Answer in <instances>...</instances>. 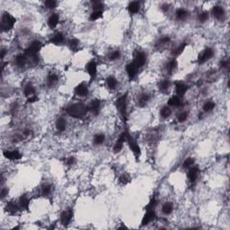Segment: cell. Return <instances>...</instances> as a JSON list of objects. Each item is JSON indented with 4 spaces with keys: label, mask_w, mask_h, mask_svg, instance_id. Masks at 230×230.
<instances>
[{
    "label": "cell",
    "mask_w": 230,
    "mask_h": 230,
    "mask_svg": "<svg viewBox=\"0 0 230 230\" xmlns=\"http://www.w3.org/2000/svg\"><path fill=\"white\" fill-rule=\"evenodd\" d=\"M198 175H199V168L196 167V166H191V168L189 170V173H188L189 180L191 183L195 182L197 177H198Z\"/></svg>",
    "instance_id": "5bb4252c"
},
{
    "label": "cell",
    "mask_w": 230,
    "mask_h": 230,
    "mask_svg": "<svg viewBox=\"0 0 230 230\" xmlns=\"http://www.w3.org/2000/svg\"><path fill=\"white\" fill-rule=\"evenodd\" d=\"M42 49V43L41 42L39 41H34L32 42L30 46L25 50V52L24 54L27 56V57H31L34 58V59H36V55L37 53L40 51V50Z\"/></svg>",
    "instance_id": "277c9868"
},
{
    "label": "cell",
    "mask_w": 230,
    "mask_h": 230,
    "mask_svg": "<svg viewBox=\"0 0 230 230\" xmlns=\"http://www.w3.org/2000/svg\"><path fill=\"white\" fill-rule=\"evenodd\" d=\"M102 7H103V4L99 1H94L93 2V11L95 10H102Z\"/></svg>",
    "instance_id": "bcb514c9"
},
{
    "label": "cell",
    "mask_w": 230,
    "mask_h": 230,
    "mask_svg": "<svg viewBox=\"0 0 230 230\" xmlns=\"http://www.w3.org/2000/svg\"><path fill=\"white\" fill-rule=\"evenodd\" d=\"M193 164H194V159H193L192 157H189V158H187V159L184 161V163H183V167H184V168H190L191 166H193Z\"/></svg>",
    "instance_id": "60d3db41"
},
{
    "label": "cell",
    "mask_w": 230,
    "mask_h": 230,
    "mask_svg": "<svg viewBox=\"0 0 230 230\" xmlns=\"http://www.w3.org/2000/svg\"><path fill=\"white\" fill-rule=\"evenodd\" d=\"M160 115H161V117L164 118V119L168 118V117L171 115V109H170L169 107H167V106L163 107V108L161 109V111H160Z\"/></svg>",
    "instance_id": "f546056e"
},
{
    "label": "cell",
    "mask_w": 230,
    "mask_h": 230,
    "mask_svg": "<svg viewBox=\"0 0 230 230\" xmlns=\"http://www.w3.org/2000/svg\"><path fill=\"white\" fill-rule=\"evenodd\" d=\"M72 217H73V211H72V210L64 211V212L61 214V217H60L61 224L64 225V226H67V225L70 222V220L72 219Z\"/></svg>",
    "instance_id": "8fae6325"
},
{
    "label": "cell",
    "mask_w": 230,
    "mask_h": 230,
    "mask_svg": "<svg viewBox=\"0 0 230 230\" xmlns=\"http://www.w3.org/2000/svg\"><path fill=\"white\" fill-rule=\"evenodd\" d=\"M74 162H75L74 157H69V158L67 160V165H68V166H72L73 164H74Z\"/></svg>",
    "instance_id": "f5cc1de1"
},
{
    "label": "cell",
    "mask_w": 230,
    "mask_h": 230,
    "mask_svg": "<svg viewBox=\"0 0 230 230\" xmlns=\"http://www.w3.org/2000/svg\"><path fill=\"white\" fill-rule=\"evenodd\" d=\"M50 42L53 44H56V45L60 44L64 42V36H63V34H61V32H57L56 34L53 35V37L50 39Z\"/></svg>",
    "instance_id": "d6986e66"
},
{
    "label": "cell",
    "mask_w": 230,
    "mask_h": 230,
    "mask_svg": "<svg viewBox=\"0 0 230 230\" xmlns=\"http://www.w3.org/2000/svg\"><path fill=\"white\" fill-rule=\"evenodd\" d=\"M69 47H70L71 50H76L78 48L79 42H78V40H77V39H72V40H70V41L69 42Z\"/></svg>",
    "instance_id": "74e56055"
},
{
    "label": "cell",
    "mask_w": 230,
    "mask_h": 230,
    "mask_svg": "<svg viewBox=\"0 0 230 230\" xmlns=\"http://www.w3.org/2000/svg\"><path fill=\"white\" fill-rule=\"evenodd\" d=\"M169 86H170V81L168 80H163L159 84V89L161 92H166Z\"/></svg>",
    "instance_id": "1f68e13d"
},
{
    "label": "cell",
    "mask_w": 230,
    "mask_h": 230,
    "mask_svg": "<svg viewBox=\"0 0 230 230\" xmlns=\"http://www.w3.org/2000/svg\"><path fill=\"white\" fill-rule=\"evenodd\" d=\"M186 45H187V43H186V42H183L181 45H179L177 48H175V49L172 51V54H173L175 57H177V56L181 55V54L183 52V50H185Z\"/></svg>",
    "instance_id": "7402d4cb"
},
{
    "label": "cell",
    "mask_w": 230,
    "mask_h": 230,
    "mask_svg": "<svg viewBox=\"0 0 230 230\" xmlns=\"http://www.w3.org/2000/svg\"><path fill=\"white\" fill-rule=\"evenodd\" d=\"M220 67L222 69H228V67H229V60L226 59V60L222 61L221 64H220Z\"/></svg>",
    "instance_id": "f907efd6"
},
{
    "label": "cell",
    "mask_w": 230,
    "mask_h": 230,
    "mask_svg": "<svg viewBox=\"0 0 230 230\" xmlns=\"http://www.w3.org/2000/svg\"><path fill=\"white\" fill-rule=\"evenodd\" d=\"M26 58L27 56L25 54H19L16 58H15V62L16 64L19 66V67H23V66L25 64L26 62Z\"/></svg>",
    "instance_id": "83f0119b"
},
{
    "label": "cell",
    "mask_w": 230,
    "mask_h": 230,
    "mask_svg": "<svg viewBox=\"0 0 230 230\" xmlns=\"http://www.w3.org/2000/svg\"><path fill=\"white\" fill-rule=\"evenodd\" d=\"M85 69H86L88 74L90 75L91 81L94 80V78L96 77V74H97V65H96L95 61H93V60L89 61L85 66Z\"/></svg>",
    "instance_id": "8992f818"
},
{
    "label": "cell",
    "mask_w": 230,
    "mask_h": 230,
    "mask_svg": "<svg viewBox=\"0 0 230 230\" xmlns=\"http://www.w3.org/2000/svg\"><path fill=\"white\" fill-rule=\"evenodd\" d=\"M214 55V51L211 48H207L199 57V63L202 64L205 63L206 61H208L209 59H210Z\"/></svg>",
    "instance_id": "52a82bcc"
},
{
    "label": "cell",
    "mask_w": 230,
    "mask_h": 230,
    "mask_svg": "<svg viewBox=\"0 0 230 230\" xmlns=\"http://www.w3.org/2000/svg\"><path fill=\"white\" fill-rule=\"evenodd\" d=\"M175 90H176V93L178 95H183L186 93V91L188 90V85L183 82L177 81V82H175Z\"/></svg>",
    "instance_id": "4fadbf2b"
},
{
    "label": "cell",
    "mask_w": 230,
    "mask_h": 230,
    "mask_svg": "<svg viewBox=\"0 0 230 230\" xmlns=\"http://www.w3.org/2000/svg\"><path fill=\"white\" fill-rule=\"evenodd\" d=\"M104 139H105V137H104V134H98V135H96V136L94 137L93 142H94L96 145H100V144H102V143L104 141Z\"/></svg>",
    "instance_id": "d590c367"
},
{
    "label": "cell",
    "mask_w": 230,
    "mask_h": 230,
    "mask_svg": "<svg viewBox=\"0 0 230 230\" xmlns=\"http://www.w3.org/2000/svg\"><path fill=\"white\" fill-rule=\"evenodd\" d=\"M58 76L56 74H51L48 77V85H54L57 81H58Z\"/></svg>",
    "instance_id": "f35d334b"
},
{
    "label": "cell",
    "mask_w": 230,
    "mask_h": 230,
    "mask_svg": "<svg viewBox=\"0 0 230 230\" xmlns=\"http://www.w3.org/2000/svg\"><path fill=\"white\" fill-rule=\"evenodd\" d=\"M156 200L155 197H152L151 200H150V202H148V204L146 206L145 210H154V208L156 207Z\"/></svg>",
    "instance_id": "ab89813d"
},
{
    "label": "cell",
    "mask_w": 230,
    "mask_h": 230,
    "mask_svg": "<svg viewBox=\"0 0 230 230\" xmlns=\"http://www.w3.org/2000/svg\"><path fill=\"white\" fill-rule=\"evenodd\" d=\"M103 16V10H95L93 11L91 15H90V20L91 21H94V20H97L99 19Z\"/></svg>",
    "instance_id": "d6a6232c"
},
{
    "label": "cell",
    "mask_w": 230,
    "mask_h": 230,
    "mask_svg": "<svg viewBox=\"0 0 230 230\" xmlns=\"http://www.w3.org/2000/svg\"><path fill=\"white\" fill-rule=\"evenodd\" d=\"M120 51H118V50H114V51H112V52L110 54L109 58H110L111 60H116V59L120 58Z\"/></svg>",
    "instance_id": "7bdbcfd3"
},
{
    "label": "cell",
    "mask_w": 230,
    "mask_h": 230,
    "mask_svg": "<svg viewBox=\"0 0 230 230\" xmlns=\"http://www.w3.org/2000/svg\"><path fill=\"white\" fill-rule=\"evenodd\" d=\"M168 105L169 106H180L182 105V100L178 95H175L171 97L168 101Z\"/></svg>",
    "instance_id": "ffe728a7"
},
{
    "label": "cell",
    "mask_w": 230,
    "mask_h": 230,
    "mask_svg": "<svg viewBox=\"0 0 230 230\" xmlns=\"http://www.w3.org/2000/svg\"><path fill=\"white\" fill-rule=\"evenodd\" d=\"M128 10L131 14H137L139 10V3L136 2V1L129 3V5L128 6Z\"/></svg>",
    "instance_id": "44dd1931"
},
{
    "label": "cell",
    "mask_w": 230,
    "mask_h": 230,
    "mask_svg": "<svg viewBox=\"0 0 230 230\" xmlns=\"http://www.w3.org/2000/svg\"><path fill=\"white\" fill-rule=\"evenodd\" d=\"M170 42V38L167 37V36H164L162 38L159 39V41L157 42V44L158 45H164V44H166Z\"/></svg>",
    "instance_id": "ee69618b"
},
{
    "label": "cell",
    "mask_w": 230,
    "mask_h": 230,
    "mask_svg": "<svg viewBox=\"0 0 230 230\" xmlns=\"http://www.w3.org/2000/svg\"><path fill=\"white\" fill-rule=\"evenodd\" d=\"M88 109L89 108L84 104H75L69 105L67 108V112L72 118L81 119L87 113Z\"/></svg>",
    "instance_id": "6da1fadb"
},
{
    "label": "cell",
    "mask_w": 230,
    "mask_h": 230,
    "mask_svg": "<svg viewBox=\"0 0 230 230\" xmlns=\"http://www.w3.org/2000/svg\"><path fill=\"white\" fill-rule=\"evenodd\" d=\"M177 66V62L175 59H172L171 61H169L166 65V69L169 71V72H173L175 70V69L176 68Z\"/></svg>",
    "instance_id": "e575fe53"
},
{
    "label": "cell",
    "mask_w": 230,
    "mask_h": 230,
    "mask_svg": "<svg viewBox=\"0 0 230 230\" xmlns=\"http://www.w3.org/2000/svg\"><path fill=\"white\" fill-rule=\"evenodd\" d=\"M6 210L10 214H15L18 210V206L15 202H8L6 206Z\"/></svg>",
    "instance_id": "603a6c76"
},
{
    "label": "cell",
    "mask_w": 230,
    "mask_h": 230,
    "mask_svg": "<svg viewBox=\"0 0 230 230\" xmlns=\"http://www.w3.org/2000/svg\"><path fill=\"white\" fill-rule=\"evenodd\" d=\"M214 108H215V104H214L213 102H211V101L207 102V103L203 105V110H204L205 112H210V111H212Z\"/></svg>",
    "instance_id": "8d00e7d4"
},
{
    "label": "cell",
    "mask_w": 230,
    "mask_h": 230,
    "mask_svg": "<svg viewBox=\"0 0 230 230\" xmlns=\"http://www.w3.org/2000/svg\"><path fill=\"white\" fill-rule=\"evenodd\" d=\"M66 126H67V123H66V120L63 118H59L57 120V121H56L57 129H58L59 131H63V130H65Z\"/></svg>",
    "instance_id": "d4e9b609"
},
{
    "label": "cell",
    "mask_w": 230,
    "mask_h": 230,
    "mask_svg": "<svg viewBox=\"0 0 230 230\" xmlns=\"http://www.w3.org/2000/svg\"><path fill=\"white\" fill-rule=\"evenodd\" d=\"M37 100H38L37 96H36V95H32V96H31V97H28L27 102H28V103H34V102H36Z\"/></svg>",
    "instance_id": "816d5d0a"
},
{
    "label": "cell",
    "mask_w": 230,
    "mask_h": 230,
    "mask_svg": "<svg viewBox=\"0 0 230 230\" xmlns=\"http://www.w3.org/2000/svg\"><path fill=\"white\" fill-rule=\"evenodd\" d=\"M50 191H51V185H50V184H47V185H44V186L42 187V194H43L44 196L49 195L50 192Z\"/></svg>",
    "instance_id": "f6af8a7d"
},
{
    "label": "cell",
    "mask_w": 230,
    "mask_h": 230,
    "mask_svg": "<svg viewBox=\"0 0 230 230\" xmlns=\"http://www.w3.org/2000/svg\"><path fill=\"white\" fill-rule=\"evenodd\" d=\"M75 93L79 96H85L88 93V89L85 84H79L75 88Z\"/></svg>",
    "instance_id": "2e32d148"
},
{
    "label": "cell",
    "mask_w": 230,
    "mask_h": 230,
    "mask_svg": "<svg viewBox=\"0 0 230 230\" xmlns=\"http://www.w3.org/2000/svg\"><path fill=\"white\" fill-rule=\"evenodd\" d=\"M106 83H107V85L109 88L111 89H114L116 86H117V80L116 78H114L113 77H110L106 79Z\"/></svg>",
    "instance_id": "4dcf8cb0"
},
{
    "label": "cell",
    "mask_w": 230,
    "mask_h": 230,
    "mask_svg": "<svg viewBox=\"0 0 230 230\" xmlns=\"http://www.w3.org/2000/svg\"><path fill=\"white\" fill-rule=\"evenodd\" d=\"M146 58H146V54L144 52H138L137 55L134 58V60L132 62L137 66L138 69H139V68L143 67V66L145 65Z\"/></svg>",
    "instance_id": "9c48e42d"
},
{
    "label": "cell",
    "mask_w": 230,
    "mask_h": 230,
    "mask_svg": "<svg viewBox=\"0 0 230 230\" xmlns=\"http://www.w3.org/2000/svg\"><path fill=\"white\" fill-rule=\"evenodd\" d=\"M23 93H24V94H25L27 97H31V96H32V95H34L35 89H34V87L32 86L31 85H27L24 87Z\"/></svg>",
    "instance_id": "484cf974"
},
{
    "label": "cell",
    "mask_w": 230,
    "mask_h": 230,
    "mask_svg": "<svg viewBox=\"0 0 230 230\" xmlns=\"http://www.w3.org/2000/svg\"><path fill=\"white\" fill-rule=\"evenodd\" d=\"M5 54H6V50H2V51H1V58H4Z\"/></svg>",
    "instance_id": "11a10c76"
},
{
    "label": "cell",
    "mask_w": 230,
    "mask_h": 230,
    "mask_svg": "<svg viewBox=\"0 0 230 230\" xmlns=\"http://www.w3.org/2000/svg\"><path fill=\"white\" fill-rule=\"evenodd\" d=\"M187 117H188V113H187V112H182V113L179 114V116H178V120H179L180 122H183V121L186 120Z\"/></svg>",
    "instance_id": "681fc988"
},
{
    "label": "cell",
    "mask_w": 230,
    "mask_h": 230,
    "mask_svg": "<svg viewBox=\"0 0 230 230\" xmlns=\"http://www.w3.org/2000/svg\"><path fill=\"white\" fill-rule=\"evenodd\" d=\"M7 194V189H3L2 191H1V198L4 199Z\"/></svg>",
    "instance_id": "db71d44e"
},
{
    "label": "cell",
    "mask_w": 230,
    "mask_h": 230,
    "mask_svg": "<svg viewBox=\"0 0 230 230\" xmlns=\"http://www.w3.org/2000/svg\"><path fill=\"white\" fill-rule=\"evenodd\" d=\"M116 106H117L119 112L124 119V120H126V119H127V115H126L127 114V93H125L124 95L118 98L116 101Z\"/></svg>",
    "instance_id": "3957f363"
},
{
    "label": "cell",
    "mask_w": 230,
    "mask_h": 230,
    "mask_svg": "<svg viewBox=\"0 0 230 230\" xmlns=\"http://www.w3.org/2000/svg\"><path fill=\"white\" fill-rule=\"evenodd\" d=\"M188 16V12L183 9V8H180L176 11V18L178 20H183Z\"/></svg>",
    "instance_id": "f1b7e54d"
},
{
    "label": "cell",
    "mask_w": 230,
    "mask_h": 230,
    "mask_svg": "<svg viewBox=\"0 0 230 230\" xmlns=\"http://www.w3.org/2000/svg\"><path fill=\"white\" fill-rule=\"evenodd\" d=\"M209 18V14L207 12H202L198 16V19L201 23H205Z\"/></svg>",
    "instance_id": "b9f144b4"
},
{
    "label": "cell",
    "mask_w": 230,
    "mask_h": 230,
    "mask_svg": "<svg viewBox=\"0 0 230 230\" xmlns=\"http://www.w3.org/2000/svg\"><path fill=\"white\" fill-rule=\"evenodd\" d=\"M122 145H123V143L117 141V142L115 143V145H114L113 151H114L115 153H118V152H120V151L121 150V148H122Z\"/></svg>",
    "instance_id": "7dc6e473"
},
{
    "label": "cell",
    "mask_w": 230,
    "mask_h": 230,
    "mask_svg": "<svg viewBox=\"0 0 230 230\" xmlns=\"http://www.w3.org/2000/svg\"><path fill=\"white\" fill-rule=\"evenodd\" d=\"M156 218V213L154 210H147L146 214L143 217V219L141 221V226H146L148 223L152 222Z\"/></svg>",
    "instance_id": "ba28073f"
},
{
    "label": "cell",
    "mask_w": 230,
    "mask_h": 230,
    "mask_svg": "<svg viewBox=\"0 0 230 230\" xmlns=\"http://www.w3.org/2000/svg\"><path fill=\"white\" fill-rule=\"evenodd\" d=\"M58 21H59V16H58V14H52V15L50 16L49 20H48L49 26H50L51 29H54V28L58 25Z\"/></svg>",
    "instance_id": "e0dca14e"
},
{
    "label": "cell",
    "mask_w": 230,
    "mask_h": 230,
    "mask_svg": "<svg viewBox=\"0 0 230 230\" xmlns=\"http://www.w3.org/2000/svg\"><path fill=\"white\" fill-rule=\"evenodd\" d=\"M19 205H20L21 208H23L24 210H28V208H29V199L27 198L25 195L22 196L21 198H20Z\"/></svg>",
    "instance_id": "4316f807"
},
{
    "label": "cell",
    "mask_w": 230,
    "mask_h": 230,
    "mask_svg": "<svg viewBox=\"0 0 230 230\" xmlns=\"http://www.w3.org/2000/svg\"><path fill=\"white\" fill-rule=\"evenodd\" d=\"M126 140L128 141L129 146L131 148V150H132V152L135 155V156L136 157L139 156L141 151H140V147H139L138 142L132 138V136H131L129 132H127V131H126Z\"/></svg>",
    "instance_id": "5b68a950"
},
{
    "label": "cell",
    "mask_w": 230,
    "mask_h": 230,
    "mask_svg": "<svg viewBox=\"0 0 230 230\" xmlns=\"http://www.w3.org/2000/svg\"><path fill=\"white\" fill-rule=\"evenodd\" d=\"M4 156L7 159L10 160H18L20 158H22V155L17 151V150H13V151H4L3 153Z\"/></svg>",
    "instance_id": "7c38bea8"
},
{
    "label": "cell",
    "mask_w": 230,
    "mask_h": 230,
    "mask_svg": "<svg viewBox=\"0 0 230 230\" xmlns=\"http://www.w3.org/2000/svg\"><path fill=\"white\" fill-rule=\"evenodd\" d=\"M212 14H213V15H214L215 18H217V19H221V18L224 16L225 11H224V9H223L221 7L216 6V7H214L213 9H212Z\"/></svg>",
    "instance_id": "ac0fdd59"
},
{
    "label": "cell",
    "mask_w": 230,
    "mask_h": 230,
    "mask_svg": "<svg viewBox=\"0 0 230 230\" xmlns=\"http://www.w3.org/2000/svg\"><path fill=\"white\" fill-rule=\"evenodd\" d=\"M162 210H163L164 214H166V215L170 214L173 211V204L170 203V202H167L166 204H164V206L162 208Z\"/></svg>",
    "instance_id": "836d02e7"
},
{
    "label": "cell",
    "mask_w": 230,
    "mask_h": 230,
    "mask_svg": "<svg viewBox=\"0 0 230 230\" xmlns=\"http://www.w3.org/2000/svg\"><path fill=\"white\" fill-rule=\"evenodd\" d=\"M138 69H139L138 67L133 62H131V63H129V64H128L126 66V72H127V74H128L129 78L135 77V76L137 75Z\"/></svg>",
    "instance_id": "30bf717a"
},
{
    "label": "cell",
    "mask_w": 230,
    "mask_h": 230,
    "mask_svg": "<svg viewBox=\"0 0 230 230\" xmlns=\"http://www.w3.org/2000/svg\"><path fill=\"white\" fill-rule=\"evenodd\" d=\"M100 107H101V103L99 100H93L89 106V109L93 114L97 115L100 112Z\"/></svg>",
    "instance_id": "9a60e30c"
},
{
    "label": "cell",
    "mask_w": 230,
    "mask_h": 230,
    "mask_svg": "<svg viewBox=\"0 0 230 230\" xmlns=\"http://www.w3.org/2000/svg\"><path fill=\"white\" fill-rule=\"evenodd\" d=\"M15 23V18L8 13H4L2 16V22H1V28L3 29V31H7L11 30L14 27Z\"/></svg>",
    "instance_id": "7a4b0ae2"
},
{
    "label": "cell",
    "mask_w": 230,
    "mask_h": 230,
    "mask_svg": "<svg viewBox=\"0 0 230 230\" xmlns=\"http://www.w3.org/2000/svg\"><path fill=\"white\" fill-rule=\"evenodd\" d=\"M56 5H57V3L55 1H53V0H48V1H45V6L48 8H54L56 7Z\"/></svg>",
    "instance_id": "c3c4849f"
},
{
    "label": "cell",
    "mask_w": 230,
    "mask_h": 230,
    "mask_svg": "<svg viewBox=\"0 0 230 230\" xmlns=\"http://www.w3.org/2000/svg\"><path fill=\"white\" fill-rule=\"evenodd\" d=\"M149 100V95L147 93H142L139 97V105L140 107H144L147 103Z\"/></svg>",
    "instance_id": "cb8c5ba5"
}]
</instances>
